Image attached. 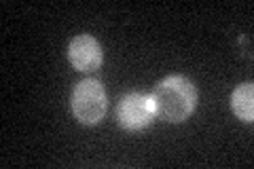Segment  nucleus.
Here are the masks:
<instances>
[{"mask_svg":"<svg viewBox=\"0 0 254 169\" xmlns=\"http://www.w3.org/2000/svg\"><path fill=\"white\" fill-rule=\"evenodd\" d=\"M108 100L100 80L87 78L72 91V114L83 125H98L106 116Z\"/></svg>","mask_w":254,"mask_h":169,"instance_id":"obj_2","label":"nucleus"},{"mask_svg":"<svg viewBox=\"0 0 254 169\" xmlns=\"http://www.w3.org/2000/svg\"><path fill=\"white\" fill-rule=\"evenodd\" d=\"M157 116L168 123H185L195 112L197 106V87L187 76L174 74L161 80L150 93Z\"/></svg>","mask_w":254,"mask_h":169,"instance_id":"obj_1","label":"nucleus"},{"mask_svg":"<svg viewBox=\"0 0 254 169\" xmlns=\"http://www.w3.org/2000/svg\"><path fill=\"white\" fill-rule=\"evenodd\" d=\"M70 63L81 72H93L102 66L104 53H102L100 43L89 34H78L70 40L68 45Z\"/></svg>","mask_w":254,"mask_h":169,"instance_id":"obj_4","label":"nucleus"},{"mask_svg":"<svg viewBox=\"0 0 254 169\" xmlns=\"http://www.w3.org/2000/svg\"><path fill=\"white\" fill-rule=\"evenodd\" d=\"M157 116L155 104L150 95L144 93H127L117 104V118L119 125L127 131H142L153 123Z\"/></svg>","mask_w":254,"mask_h":169,"instance_id":"obj_3","label":"nucleus"},{"mask_svg":"<svg viewBox=\"0 0 254 169\" xmlns=\"http://www.w3.org/2000/svg\"><path fill=\"white\" fill-rule=\"evenodd\" d=\"M231 108L240 120L252 123L254 120V87H252V83H242L231 93Z\"/></svg>","mask_w":254,"mask_h":169,"instance_id":"obj_5","label":"nucleus"}]
</instances>
